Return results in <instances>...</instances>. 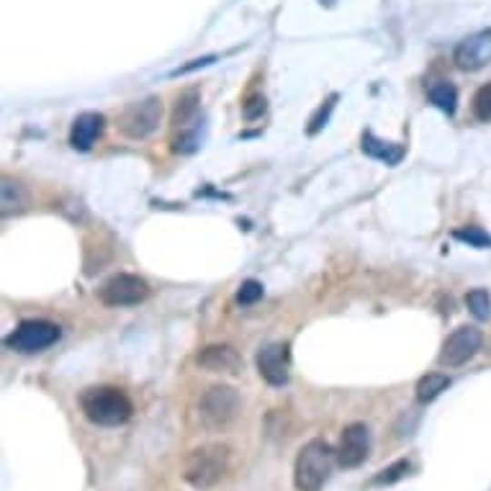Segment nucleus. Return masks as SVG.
<instances>
[{
	"label": "nucleus",
	"mask_w": 491,
	"mask_h": 491,
	"mask_svg": "<svg viewBox=\"0 0 491 491\" xmlns=\"http://www.w3.org/2000/svg\"><path fill=\"white\" fill-rule=\"evenodd\" d=\"M232 468V447L224 443H206L188 453L183 463V481L195 491L216 486Z\"/></svg>",
	"instance_id": "obj_1"
},
{
	"label": "nucleus",
	"mask_w": 491,
	"mask_h": 491,
	"mask_svg": "<svg viewBox=\"0 0 491 491\" xmlns=\"http://www.w3.org/2000/svg\"><path fill=\"white\" fill-rule=\"evenodd\" d=\"M80 409L83 415L101 427H119L132 417L135 406L132 399L114 386H90L80 394Z\"/></svg>",
	"instance_id": "obj_2"
},
{
	"label": "nucleus",
	"mask_w": 491,
	"mask_h": 491,
	"mask_svg": "<svg viewBox=\"0 0 491 491\" xmlns=\"http://www.w3.org/2000/svg\"><path fill=\"white\" fill-rule=\"evenodd\" d=\"M337 450H332L325 440H309L298 450L296 466H294V481L298 491H319L327 484L332 466H335Z\"/></svg>",
	"instance_id": "obj_3"
},
{
	"label": "nucleus",
	"mask_w": 491,
	"mask_h": 491,
	"mask_svg": "<svg viewBox=\"0 0 491 491\" xmlns=\"http://www.w3.org/2000/svg\"><path fill=\"white\" fill-rule=\"evenodd\" d=\"M239 415V394L232 386H211L201 402H198V417L204 422V427L209 430H222L229 422H235Z\"/></svg>",
	"instance_id": "obj_4"
},
{
	"label": "nucleus",
	"mask_w": 491,
	"mask_h": 491,
	"mask_svg": "<svg viewBox=\"0 0 491 491\" xmlns=\"http://www.w3.org/2000/svg\"><path fill=\"white\" fill-rule=\"evenodd\" d=\"M163 119V101L157 95H149L145 101L129 104L119 116V132L126 139H147L157 132Z\"/></svg>",
	"instance_id": "obj_5"
},
{
	"label": "nucleus",
	"mask_w": 491,
	"mask_h": 491,
	"mask_svg": "<svg viewBox=\"0 0 491 491\" xmlns=\"http://www.w3.org/2000/svg\"><path fill=\"white\" fill-rule=\"evenodd\" d=\"M60 327L45 322V319H26L21 322L18 327L8 335L5 345L15 350V353H24V356H34V353H42L46 347L60 340Z\"/></svg>",
	"instance_id": "obj_6"
},
{
	"label": "nucleus",
	"mask_w": 491,
	"mask_h": 491,
	"mask_svg": "<svg viewBox=\"0 0 491 491\" xmlns=\"http://www.w3.org/2000/svg\"><path fill=\"white\" fill-rule=\"evenodd\" d=\"M98 296H101L105 306H114V309H119V306H136V304H142L149 296V286L139 276L116 273V276H111L101 286Z\"/></svg>",
	"instance_id": "obj_7"
},
{
	"label": "nucleus",
	"mask_w": 491,
	"mask_h": 491,
	"mask_svg": "<svg viewBox=\"0 0 491 491\" xmlns=\"http://www.w3.org/2000/svg\"><path fill=\"white\" fill-rule=\"evenodd\" d=\"M484 345V335L476 327H458L453 335H447V340L443 343L440 350V366L446 368H458L463 363H468L471 357L476 356Z\"/></svg>",
	"instance_id": "obj_8"
},
{
	"label": "nucleus",
	"mask_w": 491,
	"mask_h": 491,
	"mask_svg": "<svg viewBox=\"0 0 491 491\" xmlns=\"http://www.w3.org/2000/svg\"><path fill=\"white\" fill-rule=\"evenodd\" d=\"M453 62L468 73H476V70H484L486 65H491V29L466 36L461 45L456 46Z\"/></svg>",
	"instance_id": "obj_9"
},
{
	"label": "nucleus",
	"mask_w": 491,
	"mask_h": 491,
	"mask_svg": "<svg viewBox=\"0 0 491 491\" xmlns=\"http://www.w3.org/2000/svg\"><path fill=\"white\" fill-rule=\"evenodd\" d=\"M368 450H371V432L363 422H353L343 430L340 447H337V463L343 468H357L368 458Z\"/></svg>",
	"instance_id": "obj_10"
},
{
	"label": "nucleus",
	"mask_w": 491,
	"mask_h": 491,
	"mask_svg": "<svg viewBox=\"0 0 491 491\" xmlns=\"http://www.w3.org/2000/svg\"><path fill=\"white\" fill-rule=\"evenodd\" d=\"M288 368H291V357H288V345H268L257 353V371L268 381L270 386H286L288 384Z\"/></svg>",
	"instance_id": "obj_11"
},
{
	"label": "nucleus",
	"mask_w": 491,
	"mask_h": 491,
	"mask_svg": "<svg viewBox=\"0 0 491 491\" xmlns=\"http://www.w3.org/2000/svg\"><path fill=\"white\" fill-rule=\"evenodd\" d=\"M198 366L211 373H226V376H237L242 373V356L232 345H209L198 353Z\"/></svg>",
	"instance_id": "obj_12"
},
{
	"label": "nucleus",
	"mask_w": 491,
	"mask_h": 491,
	"mask_svg": "<svg viewBox=\"0 0 491 491\" xmlns=\"http://www.w3.org/2000/svg\"><path fill=\"white\" fill-rule=\"evenodd\" d=\"M105 129V119L101 114H95V111H85V114H80L77 119L73 121V129H70V145L75 149H80V152H88L101 135H104Z\"/></svg>",
	"instance_id": "obj_13"
},
{
	"label": "nucleus",
	"mask_w": 491,
	"mask_h": 491,
	"mask_svg": "<svg viewBox=\"0 0 491 491\" xmlns=\"http://www.w3.org/2000/svg\"><path fill=\"white\" fill-rule=\"evenodd\" d=\"M363 152L373 157V160H381L386 165H399L404 160V147L402 145H394V142H384L378 136H373L371 132L363 135Z\"/></svg>",
	"instance_id": "obj_14"
},
{
	"label": "nucleus",
	"mask_w": 491,
	"mask_h": 491,
	"mask_svg": "<svg viewBox=\"0 0 491 491\" xmlns=\"http://www.w3.org/2000/svg\"><path fill=\"white\" fill-rule=\"evenodd\" d=\"M29 204V194L26 188L14 178H3V185H0V211L3 216H11V214H21Z\"/></svg>",
	"instance_id": "obj_15"
},
{
	"label": "nucleus",
	"mask_w": 491,
	"mask_h": 491,
	"mask_svg": "<svg viewBox=\"0 0 491 491\" xmlns=\"http://www.w3.org/2000/svg\"><path fill=\"white\" fill-rule=\"evenodd\" d=\"M195 114H198V90H185L173 111V126L183 132L195 119Z\"/></svg>",
	"instance_id": "obj_16"
},
{
	"label": "nucleus",
	"mask_w": 491,
	"mask_h": 491,
	"mask_svg": "<svg viewBox=\"0 0 491 491\" xmlns=\"http://www.w3.org/2000/svg\"><path fill=\"white\" fill-rule=\"evenodd\" d=\"M447 386H450V378H447L446 373H427V376L419 378L417 399L422 404L435 402L443 391H447Z\"/></svg>",
	"instance_id": "obj_17"
},
{
	"label": "nucleus",
	"mask_w": 491,
	"mask_h": 491,
	"mask_svg": "<svg viewBox=\"0 0 491 491\" xmlns=\"http://www.w3.org/2000/svg\"><path fill=\"white\" fill-rule=\"evenodd\" d=\"M430 101L437 105L443 114L453 116V114H456V108H458V90H456V85L446 83V80H440V83H432Z\"/></svg>",
	"instance_id": "obj_18"
},
{
	"label": "nucleus",
	"mask_w": 491,
	"mask_h": 491,
	"mask_svg": "<svg viewBox=\"0 0 491 491\" xmlns=\"http://www.w3.org/2000/svg\"><path fill=\"white\" fill-rule=\"evenodd\" d=\"M466 306L471 309V314L476 316V319H489L491 316V296L486 288H474L468 296H466Z\"/></svg>",
	"instance_id": "obj_19"
},
{
	"label": "nucleus",
	"mask_w": 491,
	"mask_h": 491,
	"mask_svg": "<svg viewBox=\"0 0 491 491\" xmlns=\"http://www.w3.org/2000/svg\"><path fill=\"white\" fill-rule=\"evenodd\" d=\"M412 471V466H409V461H396V463H391L388 468H384L378 476L373 478V484L376 486H388V484H396V481H402L406 474Z\"/></svg>",
	"instance_id": "obj_20"
},
{
	"label": "nucleus",
	"mask_w": 491,
	"mask_h": 491,
	"mask_svg": "<svg viewBox=\"0 0 491 491\" xmlns=\"http://www.w3.org/2000/svg\"><path fill=\"white\" fill-rule=\"evenodd\" d=\"M453 237L461 239V242H468L471 247H478V250H489L491 247V237L484 232V229H478V226L456 229V232H453Z\"/></svg>",
	"instance_id": "obj_21"
},
{
	"label": "nucleus",
	"mask_w": 491,
	"mask_h": 491,
	"mask_svg": "<svg viewBox=\"0 0 491 491\" xmlns=\"http://www.w3.org/2000/svg\"><path fill=\"white\" fill-rule=\"evenodd\" d=\"M474 116L478 121H486V124L491 121V83L476 90V95H474Z\"/></svg>",
	"instance_id": "obj_22"
},
{
	"label": "nucleus",
	"mask_w": 491,
	"mask_h": 491,
	"mask_svg": "<svg viewBox=\"0 0 491 491\" xmlns=\"http://www.w3.org/2000/svg\"><path fill=\"white\" fill-rule=\"evenodd\" d=\"M263 298V283L257 281H245L239 286L237 291V301L242 306H250L255 301H260Z\"/></svg>",
	"instance_id": "obj_23"
},
{
	"label": "nucleus",
	"mask_w": 491,
	"mask_h": 491,
	"mask_svg": "<svg viewBox=\"0 0 491 491\" xmlns=\"http://www.w3.org/2000/svg\"><path fill=\"white\" fill-rule=\"evenodd\" d=\"M263 114H266V98H263V95L247 98V104H245V116H247V119H257V116H263Z\"/></svg>",
	"instance_id": "obj_24"
},
{
	"label": "nucleus",
	"mask_w": 491,
	"mask_h": 491,
	"mask_svg": "<svg viewBox=\"0 0 491 491\" xmlns=\"http://www.w3.org/2000/svg\"><path fill=\"white\" fill-rule=\"evenodd\" d=\"M335 101H337V98H332V101H327V105H322V108H319V114L314 116L312 126H309V132H312V135H314V132H319V129L325 126V121H327L329 111L335 108Z\"/></svg>",
	"instance_id": "obj_25"
}]
</instances>
